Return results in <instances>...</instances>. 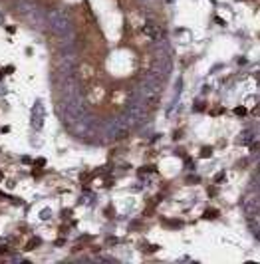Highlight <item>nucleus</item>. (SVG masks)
<instances>
[{
    "label": "nucleus",
    "mask_w": 260,
    "mask_h": 264,
    "mask_svg": "<svg viewBox=\"0 0 260 264\" xmlns=\"http://www.w3.org/2000/svg\"><path fill=\"white\" fill-rule=\"evenodd\" d=\"M210 155V149H203V157H208Z\"/></svg>",
    "instance_id": "nucleus-1"
}]
</instances>
